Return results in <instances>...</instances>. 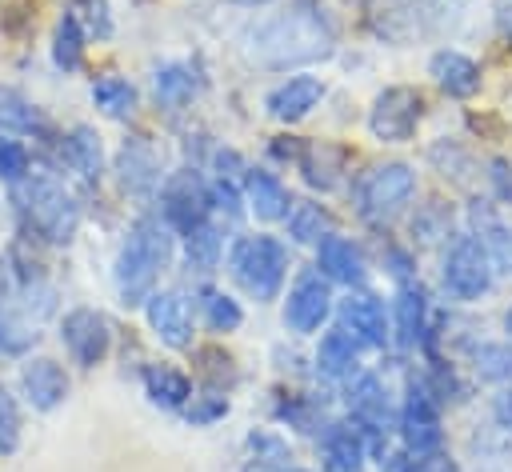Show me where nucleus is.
Instances as JSON below:
<instances>
[{
    "mask_svg": "<svg viewBox=\"0 0 512 472\" xmlns=\"http://www.w3.org/2000/svg\"><path fill=\"white\" fill-rule=\"evenodd\" d=\"M92 100H96V108L104 116H116L120 120V116H128L136 108V88L124 76H100L92 84Z\"/></svg>",
    "mask_w": 512,
    "mask_h": 472,
    "instance_id": "nucleus-31",
    "label": "nucleus"
},
{
    "mask_svg": "<svg viewBox=\"0 0 512 472\" xmlns=\"http://www.w3.org/2000/svg\"><path fill=\"white\" fill-rule=\"evenodd\" d=\"M144 388H148L152 404H160L168 412H180L192 400V380L172 364H148L144 368Z\"/></svg>",
    "mask_w": 512,
    "mask_h": 472,
    "instance_id": "nucleus-23",
    "label": "nucleus"
},
{
    "mask_svg": "<svg viewBox=\"0 0 512 472\" xmlns=\"http://www.w3.org/2000/svg\"><path fill=\"white\" fill-rule=\"evenodd\" d=\"M8 304V272H4V264H0V308Z\"/></svg>",
    "mask_w": 512,
    "mask_h": 472,
    "instance_id": "nucleus-47",
    "label": "nucleus"
},
{
    "mask_svg": "<svg viewBox=\"0 0 512 472\" xmlns=\"http://www.w3.org/2000/svg\"><path fill=\"white\" fill-rule=\"evenodd\" d=\"M24 176H28V148H24L20 140L0 136V180L16 184V180H24Z\"/></svg>",
    "mask_w": 512,
    "mask_h": 472,
    "instance_id": "nucleus-41",
    "label": "nucleus"
},
{
    "mask_svg": "<svg viewBox=\"0 0 512 472\" xmlns=\"http://www.w3.org/2000/svg\"><path fill=\"white\" fill-rule=\"evenodd\" d=\"M16 444H20V408H16L12 392L0 384V456L16 452Z\"/></svg>",
    "mask_w": 512,
    "mask_h": 472,
    "instance_id": "nucleus-40",
    "label": "nucleus"
},
{
    "mask_svg": "<svg viewBox=\"0 0 512 472\" xmlns=\"http://www.w3.org/2000/svg\"><path fill=\"white\" fill-rule=\"evenodd\" d=\"M52 60H56V68H64V72H76L80 64H84V32H80V24L64 12L60 16V24H56V32H52Z\"/></svg>",
    "mask_w": 512,
    "mask_h": 472,
    "instance_id": "nucleus-30",
    "label": "nucleus"
},
{
    "mask_svg": "<svg viewBox=\"0 0 512 472\" xmlns=\"http://www.w3.org/2000/svg\"><path fill=\"white\" fill-rule=\"evenodd\" d=\"M356 348H360V344L336 324L332 332L320 336V348H316V364H320V372H324V376H348L352 364H356Z\"/></svg>",
    "mask_w": 512,
    "mask_h": 472,
    "instance_id": "nucleus-26",
    "label": "nucleus"
},
{
    "mask_svg": "<svg viewBox=\"0 0 512 472\" xmlns=\"http://www.w3.org/2000/svg\"><path fill=\"white\" fill-rule=\"evenodd\" d=\"M152 88H156V100L164 108H184L196 92V76H192L188 64H164V68H156Z\"/></svg>",
    "mask_w": 512,
    "mask_h": 472,
    "instance_id": "nucleus-27",
    "label": "nucleus"
},
{
    "mask_svg": "<svg viewBox=\"0 0 512 472\" xmlns=\"http://www.w3.org/2000/svg\"><path fill=\"white\" fill-rule=\"evenodd\" d=\"M208 200H212V208H220L228 220H240L244 216V204H240V192H236V184L228 180V176H220L212 188H208Z\"/></svg>",
    "mask_w": 512,
    "mask_h": 472,
    "instance_id": "nucleus-43",
    "label": "nucleus"
},
{
    "mask_svg": "<svg viewBox=\"0 0 512 472\" xmlns=\"http://www.w3.org/2000/svg\"><path fill=\"white\" fill-rule=\"evenodd\" d=\"M244 200L260 220H284L288 208H292L284 184L272 172H260V168H244Z\"/></svg>",
    "mask_w": 512,
    "mask_h": 472,
    "instance_id": "nucleus-20",
    "label": "nucleus"
},
{
    "mask_svg": "<svg viewBox=\"0 0 512 472\" xmlns=\"http://www.w3.org/2000/svg\"><path fill=\"white\" fill-rule=\"evenodd\" d=\"M204 316H208V328L212 332H236L244 324V312L232 296L216 292V288H204Z\"/></svg>",
    "mask_w": 512,
    "mask_h": 472,
    "instance_id": "nucleus-36",
    "label": "nucleus"
},
{
    "mask_svg": "<svg viewBox=\"0 0 512 472\" xmlns=\"http://www.w3.org/2000/svg\"><path fill=\"white\" fill-rule=\"evenodd\" d=\"M348 412H352V424L360 428L364 444L384 456V436L392 428V412H388V400H384V388L376 376H356L352 388H348Z\"/></svg>",
    "mask_w": 512,
    "mask_h": 472,
    "instance_id": "nucleus-9",
    "label": "nucleus"
},
{
    "mask_svg": "<svg viewBox=\"0 0 512 472\" xmlns=\"http://www.w3.org/2000/svg\"><path fill=\"white\" fill-rule=\"evenodd\" d=\"M284 268H288V252L276 236H244L232 248V276L256 300H272L280 292Z\"/></svg>",
    "mask_w": 512,
    "mask_h": 472,
    "instance_id": "nucleus-5",
    "label": "nucleus"
},
{
    "mask_svg": "<svg viewBox=\"0 0 512 472\" xmlns=\"http://www.w3.org/2000/svg\"><path fill=\"white\" fill-rule=\"evenodd\" d=\"M340 328L368 348H384L388 344V320H384V304L372 292H348L340 300Z\"/></svg>",
    "mask_w": 512,
    "mask_h": 472,
    "instance_id": "nucleus-12",
    "label": "nucleus"
},
{
    "mask_svg": "<svg viewBox=\"0 0 512 472\" xmlns=\"http://www.w3.org/2000/svg\"><path fill=\"white\" fill-rule=\"evenodd\" d=\"M476 372L484 380H512V348L508 344H480L476 348Z\"/></svg>",
    "mask_w": 512,
    "mask_h": 472,
    "instance_id": "nucleus-39",
    "label": "nucleus"
},
{
    "mask_svg": "<svg viewBox=\"0 0 512 472\" xmlns=\"http://www.w3.org/2000/svg\"><path fill=\"white\" fill-rule=\"evenodd\" d=\"M208 208H212L208 188H204V180L192 168H180V172H172L164 180V188H160V212H164V224L168 228L188 232L200 220H208Z\"/></svg>",
    "mask_w": 512,
    "mask_h": 472,
    "instance_id": "nucleus-8",
    "label": "nucleus"
},
{
    "mask_svg": "<svg viewBox=\"0 0 512 472\" xmlns=\"http://www.w3.org/2000/svg\"><path fill=\"white\" fill-rule=\"evenodd\" d=\"M184 236H188V244H184L188 264H192L196 272H212V268L220 264V228H216L212 220H200V224L188 228Z\"/></svg>",
    "mask_w": 512,
    "mask_h": 472,
    "instance_id": "nucleus-28",
    "label": "nucleus"
},
{
    "mask_svg": "<svg viewBox=\"0 0 512 472\" xmlns=\"http://www.w3.org/2000/svg\"><path fill=\"white\" fill-rule=\"evenodd\" d=\"M336 48V32L324 16V8H316L312 0H296L288 12L256 24L248 32V56L264 68H296V64H312L332 56Z\"/></svg>",
    "mask_w": 512,
    "mask_h": 472,
    "instance_id": "nucleus-1",
    "label": "nucleus"
},
{
    "mask_svg": "<svg viewBox=\"0 0 512 472\" xmlns=\"http://www.w3.org/2000/svg\"><path fill=\"white\" fill-rule=\"evenodd\" d=\"M68 16L80 24L84 36H96V40L112 36V8H108V0H68Z\"/></svg>",
    "mask_w": 512,
    "mask_h": 472,
    "instance_id": "nucleus-34",
    "label": "nucleus"
},
{
    "mask_svg": "<svg viewBox=\"0 0 512 472\" xmlns=\"http://www.w3.org/2000/svg\"><path fill=\"white\" fill-rule=\"evenodd\" d=\"M428 332V296L420 284H404L396 296V344L416 348Z\"/></svg>",
    "mask_w": 512,
    "mask_h": 472,
    "instance_id": "nucleus-21",
    "label": "nucleus"
},
{
    "mask_svg": "<svg viewBox=\"0 0 512 472\" xmlns=\"http://www.w3.org/2000/svg\"><path fill=\"white\" fill-rule=\"evenodd\" d=\"M36 340V332H32V324L16 312V308H0V352H8V356H20V352H28V344Z\"/></svg>",
    "mask_w": 512,
    "mask_h": 472,
    "instance_id": "nucleus-37",
    "label": "nucleus"
},
{
    "mask_svg": "<svg viewBox=\"0 0 512 472\" xmlns=\"http://www.w3.org/2000/svg\"><path fill=\"white\" fill-rule=\"evenodd\" d=\"M64 160L80 172V176H88V180H96L100 176V168H104V148H100V136L88 128V124H76L68 136H64Z\"/></svg>",
    "mask_w": 512,
    "mask_h": 472,
    "instance_id": "nucleus-24",
    "label": "nucleus"
},
{
    "mask_svg": "<svg viewBox=\"0 0 512 472\" xmlns=\"http://www.w3.org/2000/svg\"><path fill=\"white\" fill-rule=\"evenodd\" d=\"M0 128L4 132H40L44 120L16 88H0Z\"/></svg>",
    "mask_w": 512,
    "mask_h": 472,
    "instance_id": "nucleus-33",
    "label": "nucleus"
},
{
    "mask_svg": "<svg viewBox=\"0 0 512 472\" xmlns=\"http://www.w3.org/2000/svg\"><path fill=\"white\" fill-rule=\"evenodd\" d=\"M116 172H120V184H124L128 192H136V196H144V192L156 188V180H160V156H156V148L148 144V136L124 140V148H120V156H116Z\"/></svg>",
    "mask_w": 512,
    "mask_h": 472,
    "instance_id": "nucleus-15",
    "label": "nucleus"
},
{
    "mask_svg": "<svg viewBox=\"0 0 512 472\" xmlns=\"http://www.w3.org/2000/svg\"><path fill=\"white\" fill-rule=\"evenodd\" d=\"M332 312V292H328V276L320 268H308L300 272V280L292 284L288 292V304H284V324L292 332H316Z\"/></svg>",
    "mask_w": 512,
    "mask_h": 472,
    "instance_id": "nucleus-11",
    "label": "nucleus"
},
{
    "mask_svg": "<svg viewBox=\"0 0 512 472\" xmlns=\"http://www.w3.org/2000/svg\"><path fill=\"white\" fill-rule=\"evenodd\" d=\"M416 192V172L400 160H388V164H372L356 176L352 184V204H356V216L368 220V224H388L404 212V204L412 200Z\"/></svg>",
    "mask_w": 512,
    "mask_h": 472,
    "instance_id": "nucleus-4",
    "label": "nucleus"
},
{
    "mask_svg": "<svg viewBox=\"0 0 512 472\" xmlns=\"http://www.w3.org/2000/svg\"><path fill=\"white\" fill-rule=\"evenodd\" d=\"M168 260H172V228L156 216H140L128 228V240L116 260V288L124 304H148L152 284L168 268Z\"/></svg>",
    "mask_w": 512,
    "mask_h": 472,
    "instance_id": "nucleus-2",
    "label": "nucleus"
},
{
    "mask_svg": "<svg viewBox=\"0 0 512 472\" xmlns=\"http://www.w3.org/2000/svg\"><path fill=\"white\" fill-rule=\"evenodd\" d=\"M284 220H288V236L300 244H320L324 236H332V212L312 200H296Z\"/></svg>",
    "mask_w": 512,
    "mask_h": 472,
    "instance_id": "nucleus-25",
    "label": "nucleus"
},
{
    "mask_svg": "<svg viewBox=\"0 0 512 472\" xmlns=\"http://www.w3.org/2000/svg\"><path fill=\"white\" fill-rule=\"evenodd\" d=\"M444 284L452 296L460 300H476L492 288V256L488 248L480 244V236H460L452 248H448V260H444Z\"/></svg>",
    "mask_w": 512,
    "mask_h": 472,
    "instance_id": "nucleus-7",
    "label": "nucleus"
},
{
    "mask_svg": "<svg viewBox=\"0 0 512 472\" xmlns=\"http://www.w3.org/2000/svg\"><path fill=\"white\" fill-rule=\"evenodd\" d=\"M292 472H300V468H292Z\"/></svg>",
    "mask_w": 512,
    "mask_h": 472,
    "instance_id": "nucleus-51",
    "label": "nucleus"
},
{
    "mask_svg": "<svg viewBox=\"0 0 512 472\" xmlns=\"http://www.w3.org/2000/svg\"><path fill=\"white\" fill-rule=\"evenodd\" d=\"M16 212L48 244H68L80 228V204L52 172H28L16 180Z\"/></svg>",
    "mask_w": 512,
    "mask_h": 472,
    "instance_id": "nucleus-3",
    "label": "nucleus"
},
{
    "mask_svg": "<svg viewBox=\"0 0 512 472\" xmlns=\"http://www.w3.org/2000/svg\"><path fill=\"white\" fill-rule=\"evenodd\" d=\"M500 28H504V32H508V36H512V4H508V8H504V12H500Z\"/></svg>",
    "mask_w": 512,
    "mask_h": 472,
    "instance_id": "nucleus-48",
    "label": "nucleus"
},
{
    "mask_svg": "<svg viewBox=\"0 0 512 472\" xmlns=\"http://www.w3.org/2000/svg\"><path fill=\"white\" fill-rule=\"evenodd\" d=\"M184 416L192 424H212V420H224L228 416V400L224 392H204V396H192V404H184Z\"/></svg>",
    "mask_w": 512,
    "mask_h": 472,
    "instance_id": "nucleus-42",
    "label": "nucleus"
},
{
    "mask_svg": "<svg viewBox=\"0 0 512 472\" xmlns=\"http://www.w3.org/2000/svg\"><path fill=\"white\" fill-rule=\"evenodd\" d=\"M252 448H256V456L244 464V472H292L288 452L276 436H252Z\"/></svg>",
    "mask_w": 512,
    "mask_h": 472,
    "instance_id": "nucleus-38",
    "label": "nucleus"
},
{
    "mask_svg": "<svg viewBox=\"0 0 512 472\" xmlns=\"http://www.w3.org/2000/svg\"><path fill=\"white\" fill-rule=\"evenodd\" d=\"M316 264L336 284H348V288L364 284V252L352 240H344V236H324L320 252H316Z\"/></svg>",
    "mask_w": 512,
    "mask_h": 472,
    "instance_id": "nucleus-19",
    "label": "nucleus"
},
{
    "mask_svg": "<svg viewBox=\"0 0 512 472\" xmlns=\"http://www.w3.org/2000/svg\"><path fill=\"white\" fill-rule=\"evenodd\" d=\"M424 116V96L412 88V84H392L384 88L376 100H372V112H368V128L376 140L384 144H400L416 132Z\"/></svg>",
    "mask_w": 512,
    "mask_h": 472,
    "instance_id": "nucleus-6",
    "label": "nucleus"
},
{
    "mask_svg": "<svg viewBox=\"0 0 512 472\" xmlns=\"http://www.w3.org/2000/svg\"><path fill=\"white\" fill-rule=\"evenodd\" d=\"M472 216H476V224H480V244L488 248L492 264L512 276V228H504L492 212H480V208H472Z\"/></svg>",
    "mask_w": 512,
    "mask_h": 472,
    "instance_id": "nucleus-29",
    "label": "nucleus"
},
{
    "mask_svg": "<svg viewBox=\"0 0 512 472\" xmlns=\"http://www.w3.org/2000/svg\"><path fill=\"white\" fill-rule=\"evenodd\" d=\"M428 72H432V80H436L452 100H468V96L480 92V68H476V60H468L464 52L440 48V52L428 60Z\"/></svg>",
    "mask_w": 512,
    "mask_h": 472,
    "instance_id": "nucleus-18",
    "label": "nucleus"
},
{
    "mask_svg": "<svg viewBox=\"0 0 512 472\" xmlns=\"http://www.w3.org/2000/svg\"><path fill=\"white\" fill-rule=\"evenodd\" d=\"M244 4H268V0H244Z\"/></svg>",
    "mask_w": 512,
    "mask_h": 472,
    "instance_id": "nucleus-49",
    "label": "nucleus"
},
{
    "mask_svg": "<svg viewBox=\"0 0 512 472\" xmlns=\"http://www.w3.org/2000/svg\"><path fill=\"white\" fill-rule=\"evenodd\" d=\"M400 436H404V452L408 456H424L440 448V420H424V416H400Z\"/></svg>",
    "mask_w": 512,
    "mask_h": 472,
    "instance_id": "nucleus-35",
    "label": "nucleus"
},
{
    "mask_svg": "<svg viewBox=\"0 0 512 472\" xmlns=\"http://www.w3.org/2000/svg\"><path fill=\"white\" fill-rule=\"evenodd\" d=\"M496 416H500L504 428H512V392H504V396L496 400Z\"/></svg>",
    "mask_w": 512,
    "mask_h": 472,
    "instance_id": "nucleus-46",
    "label": "nucleus"
},
{
    "mask_svg": "<svg viewBox=\"0 0 512 472\" xmlns=\"http://www.w3.org/2000/svg\"><path fill=\"white\" fill-rule=\"evenodd\" d=\"M364 452H368V444H364L356 424H328V432H324V464H328V472H360Z\"/></svg>",
    "mask_w": 512,
    "mask_h": 472,
    "instance_id": "nucleus-22",
    "label": "nucleus"
},
{
    "mask_svg": "<svg viewBox=\"0 0 512 472\" xmlns=\"http://www.w3.org/2000/svg\"><path fill=\"white\" fill-rule=\"evenodd\" d=\"M20 384H24V396L32 400V408H40V412H52V408L68 396V376H64V368H60L56 360H48V356L28 360V364L20 368Z\"/></svg>",
    "mask_w": 512,
    "mask_h": 472,
    "instance_id": "nucleus-17",
    "label": "nucleus"
},
{
    "mask_svg": "<svg viewBox=\"0 0 512 472\" xmlns=\"http://www.w3.org/2000/svg\"><path fill=\"white\" fill-rule=\"evenodd\" d=\"M320 96H324V84H320L316 76H292V80H284L280 88L268 92L264 108H268L272 120L296 124V120H304V116L320 104Z\"/></svg>",
    "mask_w": 512,
    "mask_h": 472,
    "instance_id": "nucleus-14",
    "label": "nucleus"
},
{
    "mask_svg": "<svg viewBox=\"0 0 512 472\" xmlns=\"http://www.w3.org/2000/svg\"><path fill=\"white\" fill-rule=\"evenodd\" d=\"M292 164L304 172V180H308L312 188L328 192V188L340 184V172H344V148L324 144V140H300Z\"/></svg>",
    "mask_w": 512,
    "mask_h": 472,
    "instance_id": "nucleus-16",
    "label": "nucleus"
},
{
    "mask_svg": "<svg viewBox=\"0 0 512 472\" xmlns=\"http://www.w3.org/2000/svg\"><path fill=\"white\" fill-rule=\"evenodd\" d=\"M192 360H196V372L208 380V392H224V388L236 384V368H232V356L224 348L204 344V348H196Z\"/></svg>",
    "mask_w": 512,
    "mask_h": 472,
    "instance_id": "nucleus-32",
    "label": "nucleus"
},
{
    "mask_svg": "<svg viewBox=\"0 0 512 472\" xmlns=\"http://www.w3.org/2000/svg\"><path fill=\"white\" fill-rule=\"evenodd\" d=\"M508 332H512V312H508Z\"/></svg>",
    "mask_w": 512,
    "mask_h": 472,
    "instance_id": "nucleus-50",
    "label": "nucleus"
},
{
    "mask_svg": "<svg viewBox=\"0 0 512 472\" xmlns=\"http://www.w3.org/2000/svg\"><path fill=\"white\" fill-rule=\"evenodd\" d=\"M60 336H64V348L72 352V360L84 364V368L100 364L112 348V324L96 308H72L60 324Z\"/></svg>",
    "mask_w": 512,
    "mask_h": 472,
    "instance_id": "nucleus-10",
    "label": "nucleus"
},
{
    "mask_svg": "<svg viewBox=\"0 0 512 472\" xmlns=\"http://www.w3.org/2000/svg\"><path fill=\"white\" fill-rule=\"evenodd\" d=\"M492 184L504 200H512V164L508 160H492Z\"/></svg>",
    "mask_w": 512,
    "mask_h": 472,
    "instance_id": "nucleus-45",
    "label": "nucleus"
},
{
    "mask_svg": "<svg viewBox=\"0 0 512 472\" xmlns=\"http://www.w3.org/2000/svg\"><path fill=\"white\" fill-rule=\"evenodd\" d=\"M408 472H460L456 468V460L444 452V448H436V452H424V456H412V464H408Z\"/></svg>",
    "mask_w": 512,
    "mask_h": 472,
    "instance_id": "nucleus-44",
    "label": "nucleus"
},
{
    "mask_svg": "<svg viewBox=\"0 0 512 472\" xmlns=\"http://www.w3.org/2000/svg\"><path fill=\"white\" fill-rule=\"evenodd\" d=\"M148 328L168 344V348H188L192 344V316L180 292H152L148 304Z\"/></svg>",
    "mask_w": 512,
    "mask_h": 472,
    "instance_id": "nucleus-13",
    "label": "nucleus"
}]
</instances>
